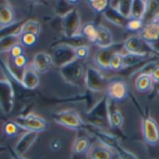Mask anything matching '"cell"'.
<instances>
[{"label":"cell","mask_w":159,"mask_h":159,"mask_svg":"<svg viewBox=\"0 0 159 159\" xmlns=\"http://www.w3.org/2000/svg\"><path fill=\"white\" fill-rule=\"evenodd\" d=\"M90 129H91V131L94 134V136L97 137L99 142L103 145H105V146L108 147V148H111L112 150H115V148L118 145H119L118 139L113 135H111V134L101 130L100 129H98V127L94 126H91Z\"/></svg>","instance_id":"ffe728a7"},{"label":"cell","mask_w":159,"mask_h":159,"mask_svg":"<svg viewBox=\"0 0 159 159\" xmlns=\"http://www.w3.org/2000/svg\"><path fill=\"white\" fill-rule=\"evenodd\" d=\"M153 54L147 55H137L131 54V53H126L123 55V63L124 67L129 68V67L135 66L141 64L143 62H147L151 58H152Z\"/></svg>","instance_id":"d4e9b609"},{"label":"cell","mask_w":159,"mask_h":159,"mask_svg":"<svg viewBox=\"0 0 159 159\" xmlns=\"http://www.w3.org/2000/svg\"><path fill=\"white\" fill-rule=\"evenodd\" d=\"M42 31V26L39 22L33 20H28L23 23L21 27H20V35L26 33H32L39 36Z\"/></svg>","instance_id":"83f0119b"},{"label":"cell","mask_w":159,"mask_h":159,"mask_svg":"<svg viewBox=\"0 0 159 159\" xmlns=\"http://www.w3.org/2000/svg\"><path fill=\"white\" fill-rule=\"evenodd\" d=\"M124 68L123 63V54L122 53H116L112 59H111L108 69L113 71H119Z\"/></svg>","instance_id":"836d02e7"},{"label":"cell","mask_w":159,"mask_h":159,"mask_svg":"<svg viewBox=\"0 0 159 159\" xmlns=\"http://www.w3.org/2000/svg\"><path fill=\"white\" fill-rule=\"evenodd\" d=\"M94 43L100 48H107L114 44L111 30L103 25H98Z\"/></svg>","instance_id":"d6986e66"},{"label":"cell","mask_w":159,"mask_h":159,"mask_svg":"<svg viewBox=\"0 0 159 159\" xmlns=\"http://www.w3.org/2000/svg\"><path fill=\"white\" fill-rule=\"evenodd\" d=\"M103 16L107 20L119 27H126L129 20V19L123 17L116 9H113L110 7L104 12Z\"/></svg>","instance_id":"7402d4cb"},{"label":"cell","mask_w":159,"mask_h":159,"mask_svg":"<svg viewBox=\"0 0 159 159\" xmlns=\"http://www.w3.org/2000/svg\"><path fill=\"white\" fill-rule=\"evenodd\" d=\"M62 27L66 38H72L80 36L81 20L79 10L74 7L62 17Z\"/></svg>","instance_id":"277c9868"},{"label":"cell","mask_w":159,"mask_h":159,"mask_svg":"<svg viewBox=\"0 0 159 159\" xmlns=\"http://www.w3.org/2000/svg\"><path fill=\"white\" fill-rule=\"evenodd\" d=\"M53 120L57 124L75 130L90 129V125L87 124L76 111L72 109L62 110L52 115Z\"/></svg>","instance_id":"7a4b0ae2"},{"label":"cell","mask_w":159,"mask_h":159,"mask_svg":"<svg viewBox=\"0 0 159 159\" xmlns=\"http://www.w3.org/2000/svg\"><path fill=\"white\" fill-rule=\"evenodd\" d=\"M139 37L143 39L146 43H153L159 39V22L151 21L146 25L139 32Z\"/></svg>","instance_id":"2e32d148"},{"label":"cell","mask_w":159,"mask_h":159,"mask_svg":"<svg viewBox=\"0 0 159 159\" xmlns=\"http://www.w3.org/2000/svg\"><path fill=\"white\" fill-rule=\"evenodd\" d=\"M13 159H24L23 158V157H21V156H19L18 154H16V153H15V151H14V154H13Z\"/></svg>","instance_id":"f6af8a7d"},{"label":"cell","mask_w":159,"mask_h":159,"mask_svg":"<svg viewBox=\"0 0 159 159\" xmlns=\"http://www.w3.org/2000/svg\"><path fill=\"white\" fill-rule=\"evenodd\" d=\"M39 81L38 73L34 70L31 66L24 69L20 79V83L24 88L29 90L35 89L39 84Z\"/></svg>","instance_id":"e0dca14e"},{"label":"cell","mask_w":159,"mask_h":159,"mask_svg":"<svg viewBox=\"0 0 159 159\" xmlns=\"http://www.w3.org/2000/svg\"><path fill=\"white\" fill-rule=\"evenodd\" d=\"M123 114L118 108L111 107V101L108 102V125L112 129H120L123 124Z\"/></svg>","instance_id":"603a6c76"},{"label":"cell","mask_w":159,"mask_h":159,"mask_svg":"<svg viewBox=\"0 0 159 159\" xmlns=\"http://www.w3.org/2000/svg\"><path fill=\"white\" fill-rule=\"evenodd\" d=\"M142 134L145 143L151 146L159 143V126L151 116H146L142 119Z\"/></svg>","instance_id":"9c48e42d"},{"label":"cell","mask_w":159,"mask_h":159,"mask_svg":"<svg viewBox=\"0 0 159 159\" xmlns=\"http://www.w3.org/2000/svg\"><path fill=\"white\" fill-rule=\"evenodd\" d=\"M90 54V48L88 45H80L75 48V55L76 59L78 60H84L88 59Z\"/></svg>","instance_id":"d590c367"},{"label":"cell","mask_w":159,"mask_h":159,"mask_svg":"<svg viewBox=\"0 0 159 159\" xmlns=\"http://www.w3.org/2000/svg\"><path fill=\"white\" fill-rule=\"evenodd\" d=\"M53 65L51 55L45 52H40L35 54L32 61L31 66L38 73H47Z\"/></svg>","instance_id":"4fadbf2b"},{"label":"cell","mask_w":159,"mask_h":159,"mask_svg":"<svg viewBox=\"0 0 159 159\" xmlns=\"http://www.w3.org/2000/svg\"><path fill=\"white\" fill-rule=\"evenodd\" d=\"M106 96L111 102H123L129 94V85L122 80L109 81L106 89Z\"/></svg>","instance_id":"8fae6325"},{"label":"cell","mask_w":159,"mask_h":159,"mask_svg":"<svg viewBox=\"0 0 159 159\" xmlns=\"http://www.w3.org/2000/svg\"><path fill=\"white\" fill-rule=\"evenodd\" d=\"M75 48L76 47L66 43H58L55 45L52 54H50L52 58L53 65L61 68L75 60Z\"/></svg>","instance_id":"5b68a950"},{"label":"cell","mask_w":159,"mask_h":159,"mask_svg":"<svg viewBox=\"0 0 159 159\" xmlns=\"http://www.w3.org/2000/svg\"><path fill=\"white\" fill-rule=\"evenodd\" d=\"M149 45L154 52L159 53V39L155 41L154 42H153V43L149 44Z\"/></svg>","instance_id":"7bdbcfd3"},{"label":"cell","mask_w":159,"mask_h":159,"mask_svg":"<svg viewBox=\"0 0 159 159\" xmlns=\"http://www.w3.org/2000/svg\"><path fill=\"white\" fill-rule=\"evenodd\" d=\"M59 72L66 83L77 87L85 86L86 71L80 60L76 59L73 62L61 67Z\"/></svg>","instance_id":"6da1fadb"},{"label":"cell","mask_w":159,"mask_h":159,"mask_svg":"<svg viewBox=\"0 0 159 159\" xmlns=\"http://www.w3.org/2000/svg\"><path fill=\"white\" fill-rule=\"evenodd\" d=\"M123 48L127 53L137 55L153 54L154 52L150 45L139 36H130L123 43Z\"/></svg>","instance_id":"7c38bea8"},{"label":"cell","mask_w":159,"mask_h":159,"mask_svg":"<svg viewBox=\"0 0 159 159\" xmlns=\"http://www.w3.org/2000/svg\"><path fill=\"white\" fill-rule=\"evenodd\" d=\"M115 151L120 159H139L135 154L123 148L120 144L115 148Z\"/></svg>","instance_id":"8d00e7d4"},{"label":"cell","mask_w":159,"mask_h":159,"mask_svg":"<svg viewBox=\"0 0 159 159\" xmlns=\"http://www.w3.org/2000/svg\"><path fill=\"white\" fill-rule=\"evenodd\" d=\"M10 56L11 57V59H15L16 57H19V56H23L24 55V49L23 45L20 43L16 44V45L13 47L10 50Z\"/></svg>","instance_id":"ab89813d"},{"label":"cell","mask_w":159,"mask_h":159,"mask_svg":"<svg viewBox=\"0 0 159 159\" xmlns=\"http://www.w3.org/2000/svg\"><path fill=\"white\" fill-rule=\"evenodd\" d=\"M87 2L89 7L97 13H103L109 7V2L107 0H90Z\"/></svg>","instance_id":"d6a6232c"},{"label":"cell","mask_w":159,"mask_h":159,"mask_svg":"<svg viewBox=\"0 0 159 159\" xmlns=\"http://www.w3.org/2000/svg\"><path fill=\"white\" fill-rule=\"evenodd\" d=\"M38 136H39V134L35 132L27 131L24 133L16 143L14 150L15 153L19 156L23 157L34 143Z\"/></svg>","instance_id":"5bb4252c"},{"label":"cell","mask_w":159,"mask_h":159,"mask_svg":"<svg viewBox=\"0 0 159 159\" xmlns=\"http://www.w3.org/2000/svg\"><path fill=\"white\" fill-rule=\"evenodd\" d=\"M14 24H16L14 10L10 2H3L0 5V29L4 30Z\"/></svg>","instance_id":"9a60e30c"},{"label":"cell","mask_w":159,"mask_h":159,"mask_svg":"<svg viewBox=\"0 0 159 159\" xmlns=\"http://www.w3.org/2000/svg\"><path fill=\"white\" fill-rule=\"evenodd\" d=\"M39 36L32 33H26L20 34V42L21 45L27 48H33L37 45L38 42Z\"/></svg>","instance_id":"4dcf8cb0"},{"label":"cell","mask_w":159,"mask_h":159,"mask_svg":"<svg viewBox=\"0 0 159 159\" xmlns=\"http://www.w3.org/2000/svg\"><path fill=\"white\" fill-rule=\"evenodd\" d=\"M143 27V21L140 20H133L129 19L128 20L126 28L131 31H140Z\"/></svg>","instance_id":"74e56055"},{"label":"cell","mask_w":159,"mask_h":159,"mask_svg":"<svg viewBox=\"0 0 159 159\" xmlns=\"http://www.w3.org/2000/svg\"><path fill=\"white\" fill-rule=\"evenodd\" d=\"M108 80L94 67H88L85 74V86L94 92H103L106 91Z\"/></svg>","instance_id":"ba28073f"},{"label":"cell","mask_w":159,"mask_h":159,"mask_svg":"<svg viewBox=\"0 0 159 159\" xmlns=\"http://www.w3.org/2000/svg\"><path fill=\"white\" fill-rule=\"evenodd\" d=\"M154 21H157V22H159V16H158V17L157 18V19H155V20H154Z\"/></svg>","instance_id":"7dc6e473"},{"label":"cell","mask_w":159,"mask_h":159,"mask_svg":"<svg viewBox=\"0 0 159 159\" xmlns=\"http://www.w3.org/2000/svg\"><path fill=\"white\" fill-rule=\"evenodd\" d=\"M12 62H13V64L15 68L17 69V70H22L24 71V69L27 66V59L25 55H23V56H20L19 57H16L15 59H12Z\"/></svg>","instance_id":"f35d334b"},{"label":"cell","mask_w":159,"mask_h":159,"mask_svg":"<svg viewBox=\"0 0 159 159\" xmlns=\"http://www.w3.org/2000/svg\"><path fill=\"white\" fill-rule=\"evenodd\" d=\"M150 75H151L154 83H159V65L155 66L151 70V71L150 72Z\"/></svg>","instance_id":"60d3db41"},{"label":"cell","mask_w":159,"mask_h":159,"mask_svg":"<svg viewBox=\"0 0 159 159\" xmlns=\"http://www.w3.org/2000/svg\"><path fill=\"white\" fill-rule=\"evenodd\" d=\"M133 1H118L116 10L119 12L123 17L130 19L131 8Z\"/></svg>","instance_id":"1f68e13d"},{"label":"cell","mask_w":159,"mask_h":159,"mask_svg":"<svg viewBox=\"0 0 159 159\" xmlns=\"http://www.w3.org/2000/svg\"><path fill=\"white\" fill-rule=\"evenodd\" d=\"M91 147V140L88 137L79 136L73 142L72 151L74 154H84L88 153Z\"/></svg>","instance_id":"4316f807"},{"label":"cell","mask_w":159,"mask_h":159,"mask_svg":"<svg viewBox=\"0 0 159 159\" xmlns=\"http://www.w3.org/2000/svg\"><path fill=\"white\" fill-rule=\"evenodd\" d=\"M88 154L89 159H113L116 154L112 149L99 143L92 145Z\"/></svg>","instance_id":"ac0fdd59"},{"label":"cell","mask_w":159,"mask_h":159,"mask_svg":"<svg viewBox=\"0 0 159 159\" xmlns=\"http://www.w3.org/2000/svg\"><path fill=\"white\" fill-rule=\"evenodd\" d=\"M20 35L19 31L16 33L7 34L0 38V52H10L16 44L20 43Z\"/></svg>","instance_id":"44dd1931"},{"label":"cell","mask_w":159,"mask_h":159,"mask_svg":"<svg viewBox=\"0 0 159 159\" xmlns=\"http://www.w3.org/2000/svg\"><path fill=\"white\" fill-rule=\"evenodd\" d=\"M98 26L94 22H88L84 24L80 30V35L89 42H94L97 35Z\"/></svg>","instance_id":"f546056e"},{"label":"cell","mask_w":159,"mask_h":159,"mask_svg":"<svg viewBox=\"0 0 159 159\" xmlns=\"http://www.w3.org/2000/svg\"><path fill=\"white\" fill-rule=\"evenodd\" d=\"M51 149L53 151H58L61 148V142L59 140H54L50 143Z\"/></svg>","instance_id":"b9f144b4"},{"label":"cell","mask_w":159,"mask_h":159,"mask_svg":"<svg viewBox=\"0 0 159 159\" xmlns=\"http://www.w3.org/2000/svg\"><path fill=\"white\" fill-rule=\"evenodd\" d=\"M7 151V147L5 145L0 144V154H2V153L6 152Z\"/></svg>","instance_id":"ee69618b"},{"label":"cell","mask_w":159,"mask_h":159,"mask_svg":"<svg viewBox=\"0 0 159 159\" xmlns=\"http://www.w3.org/2000/svg\"><path fill=\"white\" fill-rule=\"evenodd\" d=\"M3 133L7 137H15L25 131L15 120H8L3 125Z\"/></svg>","instance_id":"f1b7e54d"},{"label":"cell","mask_w":159,"mask_h":159,"mask_svg":"<svg viewBox=\"0 0 159 159\" xmlns=\"http://www.w3.org/2000/svg\"><path fill=\"white\" fill-rule=\"evenodd\" d=\"M123 48V43H114L111 46L97 50L94 54V62L101 69H108L111 59L116 53H120Z\"/></svg>","instance_id":"30bf717a"},{"label":"cell","mask_w":159,"mask_h":159,"mask_svg":"<svg viewBox=\"0 0 159 159\" xmlns=\"http://www.w3.org/2000/svg\"><path fill=\"white\" fill-rule=\"evenodd\" d=\"M14 120L25 131L40 134L47 130L49 127V123L46 119L34 113L19 116Z\"/></svg>","instance_id":"3957f363"},{"label":"cell","mask_w":159,"mask_h":159,"mask_svg":"<svg viewBox=\"0 0 159 159\" xmlns=\"http://www.w3.org/2000/svg\"><path fill=\"white\" fill-rule=\"evenodd\" d=\"M153 81L152 78L149 73H140L137 76V77L135 80V88L137 91L141 93L148 92L151 91L153 87Z\"/></svg>","instance_id":"cb8c5ba5"},{"label":"cell","mask_w":159,"mask_h":159,"mask_svg":"<svg viewBox=\"0 0 159 159\" xmlns=\"http://www.w3.org/2000/svg\"><path fill=\"white\" fill-rule=\"evenodd\" d=\"M108 102L109 99L105 96L87 113L92 126L99 127L108 124Z\"/></svg>","instance_id":"8992f818"},{"label":"cell","mask_w":159,"mask_h":159,"mask_svg":"<svg viewBox=\"0 0 159 159\" xmlns=\"http://www.w3.org/2000/svg\"><path fill=\"white\" fill-rule=\"evenodd\" d=\"M156 91H157V94H159V83L157 84V88H156Z\"/></svg>","instance_id":"bcb514c9"},{"label":"cell","mask_w":159,"mask_h":159,"mask_svg":"<svg viewBox=\"0 0 159 159\" xmlns=\"http://www.w3.org/2000/svg\"><path fill=\"white\" fill-rule=\"evenodd\" d=\"M15 92L8 79H0V109L6 115L12 112L14 107Z\"/></svg>","instance_id":"52a82bcc"},{"label":"cell","mask_w":159,"mask_h":159,"mask_svg":"<svg viewBox=\"0 0 159 159\" xmlns=\"http://www.w3.org/2000/svg\"><path fill=\"white\" fill-rule=\"evenodd\" d=\"M73 8H74V7L70 5L68 1H59V2H56V12L58 15L62 17L66 14H67L69 12L71 11Z\"/></svg>","instance_id":"e575fe53"},{"label":"cell","mask_w":159,"mask_h":159,"mask_svg":"<svg viewBox=\"0 0 159 159\" xmlns=\"http://www.w3.org/2000/svg\"><path fill=\"white\" fill-rule=\"evenodd\" d=\"M148 1H142V0L133 1L130 19L143 20L148 9Z\"/></svg>","instance_id":"484cf974"}]
</instances>
